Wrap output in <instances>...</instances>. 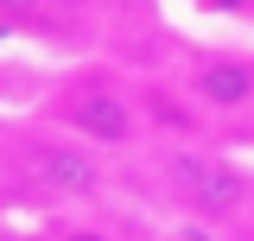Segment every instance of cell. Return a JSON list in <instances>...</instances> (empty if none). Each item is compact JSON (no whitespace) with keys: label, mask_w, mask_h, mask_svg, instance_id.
<instances>
[{"label":"cell","mask_w":254,"mask_h":241,"mask_svg":"<svg viewBox=\"0 0 254 241\" xmlns=\"http://www.w3.org/2000/svg\"><path fill=\"white\" fill-rule=\"evenodd\" d=\"M178 95L203 127L254 133V51L248 45H185Z\"/></svg>","instance_id":"cell-4"},{"label":"cell","mask_w":254,"mask_h":241,"mask_svg":"<svg viewBox=\"0 0 254 241\" xmlns=\"http://www.w3.org/2000/svg\"><path fill=\"white\" fill-rule=\"evenodd\" d=\"M248 140H254V133H248Z\"/></svg>","instance_id":"cell-8"},{"label":"cell","mask_w":254,"mask_h":241,"mask_svg":"<svg viewBox=\"0 0 254 241\" xmlns=\"http://www.w3.org/2000/svg\"><path fill=\"white\" fill-rule=\"evenodd\" d=\"M235 241H254V216H248V229H242V235H235Z\"/></svg>","instance_id":"cell-7"},{"label":"cell","mask_w":254,"mask_h":241,"mask_svg":"<svg viewBox=\"0 0 254 241\" xmlns=\"http://www.w3.org/2000/svg\"><path fill=\"white\" fill-rule=\"evenodd\" d=\"M26 241H115V229H102L89 216H45Z\"/></svg>","instance_id":"cell-5"},{"label":"cell","mask_w":254,"mask_h":241,"mask_svg":"<svg viewBox=\"0 0 254 241\" xmlns=\"http://www.w3.org/2000/svg\"><path fill=\"white\" fill-rule=\"evenodd\" d=\"M153 184L159 203L178 216L185 229L203 235H242L254 216V165L242 152L216 146V140H185V146L153 152Z\"/></svg>","instance_id":"cell-3"},{"label":"cell","mask_w":254,"mask_h":241,"mask_svg":"<svg viewBox=\"0 0 254 241\" xmlns=\"http://www.w3.org/2000/svg\"><path fill=\"white\" fill-rule=\"evenodd\" d=\"M159 241H216V235H203V229H185V222H172Z\"/></svg>","instance_id":"cell-6"},{"label":"cell","mask_w":254,"mask_h":241,"mask_svg":"<svg viewBox=\"0 0 254 241\" xmlns=\"http://www.w3.org/2000/svg\"><path fill=\"white\" fill-rule=\"evenodd\" d=\"M26 120L83 140L102 159H133V152H159L153 133V108H146V83L127 76L121 63L108 58H83L64 63L58 76L45 83V95L26 108Z\"/></svg>","instance_id":"cell-1"},{"label":"cell","mask_w":254,"mask_h":241,"mask_svg":"<svg viewBox=\"0 0 254 241\" xmlns=\"http://www.w3.org/2000/svg\"><path fill=\"white\" fill-rule=\"evenodd\" d=\"M0 190L13 203H32L45 216H89L115 203V159L89 152L70 133H51L38 120H19L0 133Z\"/></svg>","instance_id":"cell-2"}]
</instances>
